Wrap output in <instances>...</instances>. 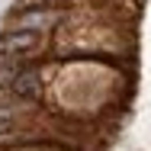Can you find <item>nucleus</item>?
<instances>
[{
  "mask_svg": "<svg viewBox=\"0 0 151 151\" xmlns=\"http://www.w3.org/2000/svg\"><path fill=\"white\" fill-rule=\"evenodd\" d=\"M58 19H61V13H55V10H29V13H23V16L16 19V29H23V32H39V29L55 26Z\"/></svg>",
  "mask_w": 151,
  "mask_h": 151,
  "instance_id": "f257e3e1",
  "label": "nucleus"
},
{
  "mask_svg": "<svg viewBox=\"0 0 151 151\" xmlns=\"http://www.w3.org/2000/svg\"><path fill=\"white\" fill-rule=\"evenodd\" d=\"M13 93L19 96V100H29L39 93V74L35 71H19L16 77H13Z\"/></svg>",
  "mask_w": 151,
  "mask_h": 151,
  "instance_id": "f03ea898",
  "label": "nucleus"
},
{
  "mask_svg": "<svg viewBox=\"0 0 151 151\" xmlns=\"http://www.w3.org/2000/svg\"><path fill=\"white\" fill-rule=\"evenodd\" d=\"M35 32H23V29H16V32H10L6 39H3V48L6 52H26V48H32L35 45Z\"/></svg>",
  "mask_w": 151,
  "mask_h": 151,
  "instance_id": "7ed1b4c3",
  "label": "nucleus"
}]
</instances>
